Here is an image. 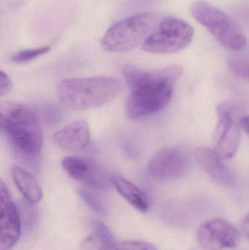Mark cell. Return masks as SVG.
<instances>
[{
    "label": "cell",
    "instance_id": "6da1fadb",
    "mask_svg": "<svg viewBox=\"0 0 249 250\" xmlns=\"http://www.w3.org/2000/svg\"><path fill=\"white\" fill-rule=\"evenodd\" d=\"M122 74L131 90L126 114L130 120H137L159 112L168 105L183 68L172 64L148 70L127 64L123 67Z\"/></svg>",
    "mask_w": 249,
    "mask_h": 250
},
{
    "label": "cell",
    "instance_id": "7a4b0ae2",
    "mask_svg": "<svg viewBox=\"0 0 249 250\" xmlns=\"http://www.w3.org/2000/svg\"><path fill=\"white\" fill-rule=\"evenodd\" d=\"M0 127L12 147L20 155L34 157L40 152L42 133L39 119L29 107L14 102L0 105Z\"/></svg>",
    "mask_w": 249,
    "mask_h": 250
},
{
    "label": "cell",
    "instance_id": "3957f363",
    "mask_svg": "<svg viewBox=\"0 0 249 250\" xmlns=\"http://www.w3.org/2000/svg\"><path fill=\"white\" fill-rule=\"evenodd\" d=\"M122 83L109 76L67 79L60 82L57 97L62 105L84 111L99 108L114 101L121 93Z\"/></svg>",
    "mask_w": 249,
    "mask_h": 250
},
{
    "label": "cell",
    "instance_id": "277c9868",
    "mask_svg": "<svg viewBox=\"0 0 249 250\" xmlns=\"http://www.w3.org/2000/svg\"><path fill=\"white\" fill-rule=\"evenodd\" d=\"M161 19L157 13H142L116 22L108 29L101 45L108 52L131 51L152 35Z\"/></svg>",
    "mask_w": 249,
    "mask_h": 250
},
{
    "label": "cell",
    "instance_id": "5b68a950",
    "mask_svg": "<svg viewBox=\"0 0 249 250\" xmlns=\"http://www.w3.org/2000/svg\"><path fill=\"white\" fill-rule=\"evenodd\" d=\"M190 12L194 19L204 26L225 48L241 51L247 46V37L242 28L220 9L198 0L192 4Z\"/></svg>",
    "mask_w": 249,
    "mask_h": 250
},
{
    "label": "cell",
    "instance_id": "8992f818",
    "mask_svg": "<svg viewBox=\"0 0 249 250\" xmlns=\"http://www.w3.org/2000/svg\"><path fill=\"white\" fill-rule=\"evenodd\" d=\"M194 29L186 21L174 16L161 19L156 30L143 44V49L152 54L178 52L190 45Z\"/></svg>",
    "mask_w": 249,
    "mask_h": 250
},
{
    "label": "cell",
    "instance_id": "52a82bcc",
    "mask_svg": "<svg viewBox=\"0 0 249 250\" xmlns=\"http://www.w3.org/2000/svg\"><path fill=\"white\" fill-rule=\"evenodd\" d=\"M190 167V157L177 147L157 151L148 163V172L153 179L171 181L182 177Z\"/></svg>",
    "mask_w": 249,
    "mask_h": 250
},
{
    "label": "cell",
    "instance_id": "ba28073f",
    "mask_svg": "<svg viewBox=\"0 0 249 250\" xmlns=\"http://www.w3.org/2000/svg\"><path fill=\"white\" fill-rule=\"evenodd\" d=\"M197 240L203 249H233L241 239L239 230L226 220L213 219L202 224L197 232Z\"/></svg>",
    "mask_w": 249,
    "mask_h": 250
},
{
    "label": "cell",
    "instance_id": "9c48e42d",
    "mask_svg": "<svg viewBox=\"0 0 249 250\" xmlns=\"http://www.w3.org/2000/svg\"><path fill=\"white\" fill-rule=\"evenodd\" d=\"M61 166L70 177L92 188L105 189L113 185V176L103 167L88 159L66 157L63 158Z\"/></svg>",
    "mask_w": 249,
    "mask_h": 250
},
{
    "label": "cell",
    "instance_id": "30bf717a",
    "mask_svg": "<svg viewBox=\"0 0 249 250\" xmlns=\"http://www.w3.org/2000/svg\"><path fill=\"white\" fill-rule=\"evenodd\" d=\"M0 250H10L20 237L21 224L17 207L2 180L0 182Z\"/></svg>",
    "mask_w": 249,
    "mask_h": 250
},
{
    "label": "cell",
    "instance_id": "8fae6325",
    "mask_svg": "<svg viewBox=\"0 0 249 250\" xmlns=\"http://www.w3.org/2000/svg\"><path fill=\"white\" fill-rule=\"evenodd\" d=\"M219 123L213 134L214 150L222 160H228L235 155L239 146L241 127L225 107L219 108Z\"/></svg>",
    "mask_w": 249,
    "mask_h": 250
},
{
    "label": "cell",
    "instance_id": "7c38bea8",
    "mask_svg": "<svg viewBox=\"0 0 249 250\" xmlns=\"http://www.w3.org/2000/svg\"><path fill=\"white\" fill-rule=\"evenodd\" d=\"M52 139L61 148L80 151L85 149L90 143V129L86 121L77 120L56 132Z\"/></svg>",
    "mask_w": 249,
    "mask_h": 250
},
{
    "label": "cell",
    "instance_id": "4fadbf2b",
    "mask_svg": "<svg viewBox=\"0 0 249 250\" xmlns=\"http://www.w3.org/2000/svg\"><path fill=\"white\" fill-rule=\"evenodd\" d=\"M195 157L203 170L216 183L223 186L233 185V175L224 164L223 160L218 155L214 148L200 147L196 151Z\"/></svg>",
    "mask_w": 249,
    "mask_h": 250
},
{
    "label": "cell",
    "instance_id": "5bb4252c",
    "mask_svg": "<svg viewBox=\"0 0 249 250\" xmlns=\"http://www.w3.org/2000/svg\"><path fill=\"white\" fill-rule=\"evenodd\" d=\"M13 181L23 198L30 204H36L42 198V189L36 178L23 167L15 166L12 170Z\"/></svg>",
    "mask_w": 249,
    "mask_h": 250
},
{
    "label": "cell",
    "instance_id": "9a60e30c",
    "mask_svg": "<svg viewBox=\"0 0 249 250\" xmlns=\"http://www.w3.org/2000/svg\"><path fill=\"white\" fill-rule=\"evenodd\" d=\"M112 182L118 193L136 209L141 212L148 211L149 204L147 198L144 192L134 184L118 175L113 176Z\"/></svg>",
    "mask_w": 249,
    "mask_h": 250
},
{
    "label": "cell",
    "instance_id": "2e32d148",
    "mask_svg": "<svg viewBox=\"0 0 249 250\" xmlns=\"http://www.w3.org/2000/svg\"><path fill=\"white\" fill-rule=\"evenodd\" d=\"M114 237L110 229L101 222L94 223L92 231L82 242L83 250H105L114 245Z\"/></svg>",
    "mask_w": 249,
    "mask_h": 250
},
{
    "label": "cell",
    "instance_id": "e0dca14e",
    "mask_svg": "<svg viewBox=\"0 0 249 250\" xmlns=\"http://www.w3.org/2000/svg\"><path fill=\"white\" fill-rule=\"evenodd\" d=\"M49 46L39 47L31 49L22 50L12 56L11 59L16 63H26L49 52Z\"/></svg>",
    "mask_w": 249,
    "mask_h": 250
},
{
    "label": "cell",
    "instance_id": "ac0fdd59",
    "mask_svg": "<svg viewBox=\"0 0 249 250\" xmlns=\"http://www.w3.org/2000/svg\"><path fill=\"white\" fill-rule=\"evenodd\" d=\"M105 250H157L156 247L148 242L131 241V242L114 243Z\"/></svg>",
    "mask_w": 249,
    "mask_h": 250
},
{
    "label": "cell",
    "instance_id": "d6986e66",
    "mask_svg": "<svg viewBox=\"0 0 249 250\" xmlns=\"http://www.w3.org/2000/svg\"><path fill=\"white\" fill-rule=\"evenodd\" d=\"M230 71L235 76L249 82V60H231L228 62Z\"/></svg>",
    "mask_w": 249,
    "mask_h": 250
},
{
    "label": "cell",
    "instance_id": "ffe728a7",
    "mask_svg": "<svg viewBox=\"0 0 249 250\" xmlns=\"http://www.w3.org/2000/svg\"><path fill=\"white\" fill-rule=\"evenodd\" d=\"M80 195L82 199L84 201V202L86 203L91 208H92L94 211L100 213V214H102V213L105 211L102 205H100V204H99L91 194H89V192H86V191L84 190H81L80 191Z\"/></svg>",
    "mask_w": 249,
    "mask_h": 250
},
{
    "label": "cell",
    "instance_id": "44dd1931",
    "mask_svg": "<svg viewBox=\"0 0 249 250\" xmlns=\"http://www.w3.org/2000/svg\"><path fill=\"white\" fill-rule=\"evenodd\" d=\"M235 14L249 26V0L238 4L235 10Z\"/></svg>",
    "mask_w": 249,
    "mask_h": 250
},
{
    "label": "cell",
    "instance_id": "7402d4cb",
    "mask_svg": "<svg viewBox=\"0 0 249 250\" xmlns=\"http://www.w3.org/2000/svg\"><path fill=\"white\" fill-rule=\"evenodd\" d=\"M12 82L7 73L0 72V96L4 97L11 90Z\"/></svg>",
    "mask_w": 249,
    "mask_h": 250
},
{
    "label": "cell",
    "instance_id": "603a6c76",
    "mask_svg": "<svg viewBox=\"0 0 249 250\" xmlns=\"http://www.w3.org/2000/svg\"><path fill=\"white\" fill-rule=\"evenodd\" d=\"M240 127L249 135V116L241 117L238 121Z\"/></svg>",
    "mask_w": 249,
    "mask_h": 250
},
{
    "label": "cell",
    "instance_id": "cb8c5ba5",
    "mask_svg": "<svg viewBox=\"0 0 249 250\" xmlns=\"http://www.w3.org/2000/svg\"><path fill=\"white\" fill-rule=\"evenodd\" d=\"M242 229L244 234L247 236V239H249V213L246 216L244 221H243Z\"/></svg>",
    "mask_w": 249,
    "mask_h": 250
}]
</instances>
